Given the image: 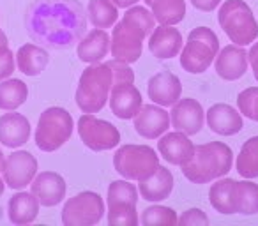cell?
I'll return each mask as SVG.
<instances>
[{
	"mask_svg": "<svg viewBox=\"0 0 258 226\" xmlns=\"http://www.w3.org/2000/svg\"><path fill=\"white\" fill-rule=\"evenodd\" d=\"M138 203V189L135 187V184H131L127 179L125 180H113L108 186V194H106V205L113 203Z\"/></svg>",
	"mask_w": 258,
	"mask_h": 226,
	"instance_id": "obj_32",
	"label": "cell"
},
{
	"mask_svg": "<svg viewBox=\"0 0 258 226\" xmlns=\"http://www.w3.org/2000/svg\"><path fill=\"white\" fill-rule=\"evenodd\" d=\"M177 214L173 208L163 207V205H152L142 212L140 222L145 226L151 224H165V226H175L177 224Z\"/></svg>",
	"mask_w": 258,
	"mask_h": 226,
	"instance_id": "obj_33",
	"label": "cell"
},
{
	"mask_svg": "<svg viewBox=\"0 0 258 226\" xmlns=\"http://www.w3.org/2000/svg\"><path fill=\"white\" fill-rule=\"evenodd\" d=\"M247 62H249L251 69H253L254 80L258 82V41L251 46V50L247 51Z\"/></svg>",
	"mask_w": 258,
	"mask_h": 226,
	"instance_id": "obj_38",
	"label": "cell"
},
{
	"mask_svg": "<svg viewBox=\"0 0 258 226\" xmlns=\"http://www.w3.org/2000/svg\"><path fill=\"white\" fill-rule=\"evenodd\" d=\"M9 212V221L13 224H30L36 221L37 214H39V201L32 193H25L20 191L15 196H11L8 205Z\"/></svg>",
	"mask_w": 258,
	"mask_h": 226,
	"instance_id": "obj_25",
	"label": "cell"
},
{
	"mask_svg": "<svg viewBox=\"0 0 258 226\" xmlns=\"http://www.w3.org/2000/svg\"><path fill=\"white\" fill-rule=\"evenodd\" d=\"M158 150L166 163L175 166H182L191 159L195 145L186 133L173 131V133H165L163 136H159Z\"/></svg>",
	"mask_w": 258,
	"mask_h": 226,
	"instance_id": "obj_19",
	"label": "cell"
},
{
	"mask_svg": "<svg viewBox=\"0 0 258 226\" xmlns=\"http://www.w3.org/2000/svg\"><path fill=\"white\" fill-rule=\"evenodd\" d=\"M156 27V18L147 8L131 6L120 22H117L111 30L110 51L111 57L124 64H135L142 57L144 41Z\"/></svg>",
	"mask_w": 258,
	"mask_h": 226,
	"instance_id": "obj_2",
	"label": "cell"
},
{
	"mask_svg": "<svg viewBox=\"0 0 258 226\" xmlns=\"http://www.w3.org/2000/svg\"><path fill=\"white\" fill-rule=\"evenodd\" d=\"M235 170L242 179H256L258 177V136H253L240 147L237 154Z\"/></svg>",
	"mask_w": 258,
	"mask_h": 226,
	"instance_id": "obj_30",
	"label": "cell"
},
{
	"mask_svg": "<svg viewBox=\"0 0 258 226\" xmlns=\"http://www.w3.org/2000/svg\"><path fill=\"white\" fill-rule=\"evenodd\" d=\"M27 32L53 50L75 46L87 32V16L78 0H34L25 16Z\"/></svg>",
	"mask_w": 258,
	"mask_h": 226,
	"instance_id": "obj_1",
	"label": "cell"
},
{
	"mask_svg": "<svg viewBox=\"0 0 258 226\" xmlns=\"http://www.w3.org/2000/svg\"><path fill=\"white\" fill-rule=\"evenodd\" d=\"M15 57H16L18 69L27 76H39L46 69L48 62H50L48 51L32 43H27L23 46H20V50L16 51Z\"/></svg>",
	"mask_w": 258,
	"mask_h": 226,
	"instance_id": "obj_26",
	"label": "cell"
},
{
	"mask_svg": "<svg viewBox=\"0 0 258 226\" xmlns=\"http://www.w3.org/2000/svg\"><path fill=\"white\" fill-rule=\"evenodd\" d=\"M104 217V201L94 191H82L69 198L62 207V222L66 226H92Z\"/></svg>",
	"mask_w": 258,
	"mask_h": 226,
	"instance_id": "obj_10",
	"label": "cell"
},
{
	"mask_svg": "<svg viewBox=\"0 0 258 226\" xmlns=\"http://www.w3.org/2000/svg\"><path fill=\"white\" fill-rule=\"evenodd\" d=\"M110 51V36L104 29H94L78 41L76 53L85 64H97Z\"/></svg>",
	"mask_w": 258,
	"mask_h": 226,
	"instance_id": "obj_22",
	"label": "cell"
},
{
	"mask_svg": "<svg viewBox=\"0 0 258 226\" xmlns=\"http://www.w3.org/2000/svg\"><path fill=\"white\" fill-rule=\"evenodd\" d=\"M204 108L197 99H191V97L179 99L170 111V124L175 127V131H182L187 136L200 133V129L204 127Z\"/></svg>",
	"mask_w": 258,
	"mask_h": 226,
	"instance_id": "obj_14",
	"label": "cell"
},
{
	"mask_svg": "<svg viewBox=\"0 0 258 226\" xmlns=\"http://www.w3.org/2000/svg\"><path fill=\"white\" fill-rule=\"evenodd\" d=\"M4 189H6V182H4V179L0 177V196L4 194Z\"/></svg>",
	"mask_w": 258,
	"mask_h": 226,
	"instance_id": "obj_41",
	"label": "cell"
},
{
	"mask_svg": "<svg viewBox=\"0 0 258 226\" xmlns=\"http://www.w3.org/2000/svg\"><path fill=\"white\" fill-rule=\"evenodd\" d=\"M111 72H113V85L110 90V103L111 113L122 120H129L137 115L140 108L144 106L140 90L135 87V72L129 67V64L118 60H108Z\"/></svg>",
	"mask_w": 258,
	"mask_h": 226,
	"instance_id": "obj_4",
	"label": "cell"
},
{
	"mask_svg": "<svg viewBox=\"0 0 258 226\" xmlns=\"http://www.w3.org/2000/svg\"><path fill=\"white\" fill-rule=\"evenodd\" d=\"M237 106L240 115L258 122V87H249L237 96Z\"/></svg>",
	"mask_w": 258,
	"mask_h": 226,
	"instance_id": "obj_34",
	"label": "cell"
},
{
	"mask_svg": "<svg viewBox=\"0 0 258 226\" xmlns=\"http://www.w3.org/2000/svg\"><path fill=\"white\" fill-rule=\"evenodd\" d=\"M147 94L149 99H152L159 106H173L180 99L182 83H180L179 76H175L173 72H156L147 83Z\"/></svg>",
	"mask_w": 258,
	"mask_h": 226,
	"instance_id": "obj_18",
	"label": "cell"
},
{
	"mask_svg": "<svg viewBox=\"0 0 258 226\" xmlns=\"http://www.w3.org/2000/svg\"><path fill=\"white\" fill-rule=\"evenodd\" d=\"M15 55L8 46H0V82L8 80L15 72Z\"/></svg>",
	"mask_w": 258,
	"mask_h": 226,
	"instance_id": "obj_35",
	"label": "cell"
},
{
	"mask_svg": "<svg viewBox=\"0 0 258 226\" xmlns=\"http://www.w3.org/2000/svg\"><path fill=\"white\" fill-rule=\"evenodd\" d=\"M87 16L96 29H111L118 22V8L111 0H90Z\"/></svg>",
	"mask_w": 258,
	"mask_h": 226,
	"instance_id": "obj_29",
	"label": "cell"
},
{
	"mask_svg": "<svg viewBox=\"0 0 258 226\" xmlns=\"http://www.w3.org/2000/svg\"><path fill=\"white\" fill-rule=\"evenodd\" d=\"M75 129L71 113L60 106H51L41 113L36 127V145L43 152H55L69 141Z\"/></svg>",
	"mask_w": 258,
	"mask_h": 226,
	"instance_id": "obj_8",
	"label": "cell"
},
{
	"mask_svg": "<svg viewBox=\"0 0 258 226\" xmlns=\"http://www.w3.org/2000/svg\"><path fill=\"white\" fill-rule=\"evenodd\" d=\"M159 25H177L186 16L184 0H144Z\"/></svg>",
	"mask_w": 258,
	"mask_h": 226,
	"instance_id": "obj_27",
	"label": "cell"
},
{
	"mask_svg": "<svg viewBox=\"0 0 258 226\" xmlns=\"http://www.w3.org/2000/svg\"><path fill=\"white\" fill-rule=\"evenodd\" d=\"M66 180L55 172H43L30 182V193L43 207H55L66 198Z\"/></svg>",
	"mask_w": 258,
	"mask_h": 226,
	"instance_id": "obj_16",
	"label": "cell"
},
{
	"mask_svg": "<svg viewBox=\"0 0 258 226\" xmlns=\"http://www.w3.org/2000/svg\"><path fill=\"white\" fill-rule=\"evenodd\" d=\"M115 172L127 180H145L159 166V156L149 145H120L113 154Z\"/></svg>",
	"mask_w": 258,
	"mask_h": 226,
	"instance_id": "obj_9",
	"label": "cell"
},
{
	"mask_svg": "<svg viewBox=\"0 0 258 226\" xmlns=\"http://www.w3.org/2000/svg\"><path fill=\"white\" fill-rule=\"evenodd\" d=\"M232 148L223 141L195 145L191 159L182 165V173L193 184H209L232 170Z\"/></svg>",
	"mask_w": 258,
	"mask_h": 226,
	"instance_id": "obj_3",
	"label": "cell"
},
{
	"mask_svg": "<svg viewBox=\"0 0 258 226\" xmlns=\"http://www.w3.org/2000/svg\"><path fill=\"white\" fill-rule=\"evenodd\" d=\"M189 2L193 8L198 9V11L212 13L214 9H218V6L221 4L223 0H189Z\"/></svg>",
	"mask_w": 258,
	"mask_h": 226,
	"instance_id": "obj_37",
	"label": "cell"
},
{
	"mask_svg": "<svg viewBox=\"0 0 258 226\" xmlns=\"http://www.w3.org/2000/svg\"><path fill=\"white\" fill-rule=\"evenodd\" d=\"M135 131L145 140H158L170 129V111L159 104H145L133 117Z\"/></svg>",
	"mask_w": 258,
	"mask_h": 226,
	"instance_id": "obj_13",
	"label": "cell"
},
{
	"mask_svg": "<svg viewBox=\"0 0 258 226\" xmlns=\"http://www.w3.org/2000/svg\"><path fill=\"white\" fill-rule=\"evenodd\" d=\"M182 50V34L173 25L154 27L149 37V51L159 60H168Z\"/></svg>",
	"mask_w": 258,
	"mask_h": 226,
	"instance_id": "obj_20",
	"label": "cell"
},
{
	"mask_svg": "<svg viewBox=\"0 0 258 226\" xmlns=\"http://www.w3.org/2000/svg\"><path fill=\"white\" fill-rule=\"evenodd\" d=\"M4 163H6L4 154H2V150H0V172H2V170H4Z\"/></svg>",
	"mask_w": 258,
	"mask_h": 226,
	"instance_id": "obj_42",
	"label": "cell"
},
{
	"mask_svg": "<svg viewBox=\"0 0 258 226\" xmlns=\"http://www.w3.org/2000/svg\"><path fill=\"white\" fill-rule=\"evenodd\" d=\"M111 2H113L118 9H127V8H131V6L137 4V2H140V0H111Z\"/></svg>",
	"mask_w": 258,
	"mask_h": 226,
	"instance_id": "obj_39",
	"label": "cell"
},
{
	"mask_svg": "<svg viewBox=\"0 0 258 226\" xmlns=\"http://www.w3.org/2000/svg\"><path fill=\"white\" fill-rule=\"evenodd\" d=\"M106 221L111 226H137L140 222L137 212V203H113L106 205Z\"/></svg>",
	"mask_w": 258,
	"mask_h": 226,
	"instance_id": "obj_31",
	"label": "cell"
},
{
	"mask_svg": "<svg viewBox=\"0 0 258 226\" xmlns=\"http://www.w3.org/2000/svg\"><path fill=\"white\" fill-rule=\"evenodd\" d=\"M4 182L11 189H23L30 186L34 177L37 175V159L27 150H16L4 163Z\"/></svg>",
	"mask_w": 258,
	"mask_h": 226,
	"instance_id": "obj_12",
	"label": "cell"
},
{
	"mask_svg": "<svg viewBox=\"0 0 258 226\" xmlns=\"http://www.w3.org/2000/svg\"><path fill=\"white\" fill-rule=\"evenodd\" d=\"M177 222H179V224H184V226H193V224L205 226V224H209V217L204 210H200V208H189V210L182 212V215L177 219Z\"/></svg>",
	"mask_w": 258,
	"mask_h": 226,
	"instance_id": "obj_36",
	"label": "cell"
},
{
	"mask_svg": "<svg viewBox=\"0 0 258 226\" xmlns=\"http://www.w3.org/2000/svg\"><path fill=\"white\" fill-rule=\"evenodd\" d=\"M230 207H232V214H258V184L251 182V179L233 180Z\"/></svg>",
	"mask_w": 258,
	"mask_h": 226,
	"instance_id": "obj_23",
	"label": "cell"
},
{
	"mask_svg": "<svg viewBox=\"0 0 258 226\" xmlns=\"http://www.w3.org/2000/svg\"><path fill=\"white\" fill-rule=\"evenodd\" d=\"M205 120L212 133L219 134V136H233V134L240 133L244 127L240 111H237L235 108L226 103L212 104L205 111Z\"/></svg>",
	"mask_w": 258,
	"mask_h": 226,
	"instance_id": "obj_17",
	"label": "cell"
},
{
	"mask_svg": "<svg viewBox=\"0 0 258 226\" xmlns=\"http://www.w3.org/2000/svg\"><path fill=\"white\" fill-rule=\"evenodd\" d=\"M30 138V122L22 113H4L0 117V143L9 148L25 145Z\"/></svg>",
	"mask_w": 258,
	"mask_h": 226,
	"instance_id": "obj_21",
	"label": "cell"
},
{
	"mask_svg": "<svg viewBox=\"0 0 258 226\" xmlns=\"http://www.w3.org/2000/svg\"><path fill=\"white\" fill-rule=\"evenodd\" d=\"M0 46H8V36L2 29H0Z\"/></svg>",
	"mask_w": 258,
	"mask_h": 226,
	"instance_id": "obj_40",
	"label": "cell"
},
{
	"mask_svg": "<svg viewBox=\"0 0 258 226\" xmlns=\"http://www.w3.org/2000/svg\"><path fill=\"white\" fill-rule=\"evenodd\" d=\"M172 191L173 175L168 168H165L161 165L158 166L154 175H151L145 180H140V184H138V193L147 201H163L166 198H170Z\"/></svg>",
	"mask_w": 258,
	"mask_h": 226,
	"instance_id": "obj_24",
	"label": "cell"
},
{
	"mask_svg": "<svg viewBox=\"0 0 258 226\" xmlns=\"http://www.w3.org/2000/svg\"><path fill=\"white\" fill-rule=\"evenodd\" d=\"M113 85V72L110 65L89 64V67L82 72L76 89V104L83 113H99L108 103L110 90Z\"/></svg>",
	"mask_w": 258,
	"mask_h": 226,
	"instance_id": "obj_5",
	"label": "cell"
},
{
	"mask_svg": "<svg viewBox=\"0 0 258 226\" xmlns=\"http://www.w3.org/2000/svg\"><path fill=\"white\" fill-rule=\"evenodd\" d=\"M29 97V87L22 80H2L0 83V110L15 111Z\"/></svg>",
	"mask_w": 258,
	"mask_h": 226,
	"instance_id": "obj_28",
	"label": "cell"
},
{
	"mask_svg": "<svg viewBox=\"0 0 258 226\" xmlns=\"http://www.w3.org/2000/svg\"><path fill=\"white\" fill-rule=\"evenodd\" d=\"M78 134L83 145L94 152L111 150L120 143V133L111 122L97 119L94 113H83L78 119Z\"/></svg>",
	"mask_w": 258,
	"mask_h": 226,
	"instance_id": "obj_11",
	"label": "cell"
},
{
	"mask_svg": "<svg viewBox=\"0 0 258 226\" xmlns=\"http://www.w3.org/2000/svg\"><path fill=\"white\" fill-rule=\"evenodd\" d=\"M218 22L233 44L247 46L258 37V23L244 0H225L218 11Z\"/></svg>",
	"mask_w": 258,
	"mask_h": 226,
	"instance_id": "obj_6",
	"label": "cell"
},
{
	"mask_svg": "<svg viewBox=\"0 0 258 226\" xmlns=\"http://www.w3.org/2000/svg\"><path fill=\"white\" fill-rule=\"evenodd\" d=\"M247 53L239 44H228L225 46L214 58L216 74L226 82H235L242 78L247 71Z\"/></svg>",
	"mask_w": 258,
	"mask_h": 226,
	"instance_id": "obj_15",
	"label": "cell"
},
{
	"mask_svg": "<svg viewBox=\"0 0 258 226\" xmlns=\"http://www.w3.org/2000/svg\"><path fill=\"white\" fill-rule=\"evenodd\" d=\"M219 51V39L209 27H197L187 36L186 46L180 50V65L191 74H202L214 62Z\"/></svg>",
	"mask_w": 258,
	"mask_h": 226,
	"instance_id": "obj_7",
	"label": "cell"
}]
</instances>
